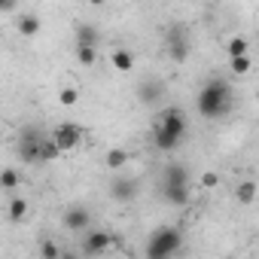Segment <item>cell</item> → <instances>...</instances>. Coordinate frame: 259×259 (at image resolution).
I'll use <instances>...</instances> for the list:
<instances>
[{
	"instance_id": "6da1fadb",
	"label": "cell",
	"mask_w": 259,
	"mask_h": 259,
	"mask_svg": "<svg viewBox=\"0 0 259 259\" xmlns=\"http://www.w3.org/2000/svg\"><path fill=\"white\" fill-rule=\"evenodd\" d=\"M183 138H186V116H183V110H177V107L162 110L159 122L153 125V144H156V150L159 153H174L183 144Z\"/></svg>"
},
{
	"instance_id": "7a4b0ae2",
	"label": "cell",
	"mask_w": 259,
	"mask_h": 259,
	"mask_svg": "<svg viewBox=\"0 0 259 259\" xmlns=\"http://www.w3.org/2000/svg\"><path fill=\"white\" fill-rule=\"evenodd\" d=\"M232 101H235V95L226 79H207L195 98V107L204 119H220L232 110Z\"/></svg>"
},
{
	"instance_id": "3957f363",
	"label": "cell",
	"mask_w": 259,
	"mask_h": 259,
	"mask_svg": "<svg viewBox=\"0 0 259 259\" xmlns=\"http://www.w3.org/2000/svg\"><path fill=\"white\" fill-rule=\"evenodd\" d=\"M183 247V235L180 229H171V226H162L150 235V244H147V256L150 259H168L174 253H180Z\"/></svg>"
},
{
	"instance_id": "277c9868",
	"label": "cell",
	"mask_w": 259,
	"mask_h": 259,
	"mask_svg": "<svg viewBox=\"0 0 259 259\" xmlns=\"http://www.w3.org/2000/svg\"><path fill=\"white\" fill-rule=\"evenodd\" d=\"M52 141L61 147V153H73V150L82 144V128L73 125V122H61V125H55Z\"/></svg>"
},
{
	"instance_id": "5b68a950",
	"label": "cell",
	"mask_w": 259,
	"mask_h": 259,
	"mask_svg": "<svg viewBox=\"0 0 259 259\" xmlns=\"http://www.w3.org/2000/svg\"><path fill=\"white\" fill-rule=\"evenodd\" d=\"M40 147H43V138L34 132V128H25V132H22V141H19V156H22L28 165H43V162H40Z\"/></svg>"
},
{
	"instance_id": "8992f818",
	"label": "cell",
	"mask_w": 259,
	"mask_h": 259,
	"mask_svg": "<svg viewBox=\"0 0 259 259\" xmlns=\"http://www.w3.org/2000/svg\"><path fill=\"white\" fill-rule=\"evenodd\" d=\"M113 244V235L110 232H89L85 241H82V253L85 256H98V253H107Z\"/></svg>"
},
{
	"instance_id": "52a82bcc",
	"label": "cell",
	"mask_w": 259,
	"mask_h": 259,
	"mask_svg": "<svg viewBox=\"0 0 259 259\" xmlns=\"http://www.w3.org/2000/svg\"><path fill=\"white\" fill-rule=\"evenodd\" d=\"M168 55H171L174 64H183V61L189 58V40H186L180 31H171V34H168Z\"/></svg>"
},
{
	"instance_id": "ba28073f",
	"label": "cell",
	"mask_w": 259,
	"mask_h": 259,
	"mask_svg": "<svg viewBox=\"0 0 259 259\" xmlns=\"http://www.w3.org/2000/svg\"><path fill=\"white\" fill-rule=\"evenodd\" d=\"M89 223H92V217H89L85 207H70V210L64 213V226H67L70 232H85Z\"/></svg>"
},
{
	"instance_id": "9c48e42d",
	"label": "cell",
	"mask_w": 259,
	"mask_h": 259,
	"mask_svg": "<svg viewBox=\"0 0 259 259\" xmlns=\"http://www.w3.org/2000/svg\"><path fill=\"white\" fill-rule=\"evenodd\" d=\"M162 183H168V186H189V174H186L183 165L171 162V165L165 168V174H162Z\"/></svg>"
},
{
	"instance_id": "30bf717a",
	"label": "cell",
	"mask_w": 259,
	"mask_h": 259,
	"mask_svg": "<svg viewBox=\"0 0 259 259\" xmlns=\"http://www.w3.org/2000/svg\"><path fill=\"white\" fill-rule=\"evenodd\" d=\"M162 195H165V201L174 204V207L189 204V186H168V183H162Z\"/></svg>"
},
{
	"instance_id": "8fae6325",
	"label": "cell",
	"mask_w": 259,
	"mask_h": 259,
	"mask_svg": "<svg viewBox=\"0 0 259 259\" xmlns=\"http://www.w3.org/2000/svg\"><path fill=\"white\" fill-rule=\"evenodd\" d=\"M110 195H113L116 201H132V198L138 195V186H135L132 180H113V186H110Z\"/></svg>"
},
{
	"instance_id": "7c38bea8",
	"label": "cell",
	"mask_w": 259,
	"mask_h": 259,
	"mask_svg": "<svg viewBox=\"0 0 259 259\" xmlns=\"http://www.w3.org/2000/svg\"><path fill=\"white\" fill-rule=\"evenodd\" d=\"M73 40H76V46H98L101 43V31L95 25H79Z\"/></svg>"
},
{
	"instance_id": "4fadbf2b",
	"label": "cell",
	"mask_w": 259,
	"mask_h": 259,
	"mask_svg": "<svg viewBox=\"0 0 259 259\" xmlns=\"http://www.w3.org/2000/svg\"><path fill=\"white\" fill-rule=\"evenodd\" d=\"M125 162H128V153H125L122 147H113V150H107V156H104V165H107L110 171H119Z\"/></svg>"
},
{
	"instance_id": "5bb4252c",
	"label": "cell",
	"mask_w": 259,
	"mask_h": 259,
	"mask_svg": "<svg viewBox=\"0 0 259 259\" xmlns=\"http://www.w3.org/2000/svg\"><path fill=\"white\" fill-rule=\"evenodd\" d=\"M113 67L122 70V73H128V70L135 67V55L128 52V49H116V52H113Z\"/></svg>"
},
{
	"instance_id": "9a60e30c",
	"label": "cell",
	"mask_w": 259,
	"mask_h": 259,
	"mask_svg": "<svg viewBox=\"0 0 259 259\" xmlns=\"http://www.w3.org/2000/svg\"><path fill=\"white\" fill-rule=\"evenodd\" d=\"M19 34L22 37H37L40 34V19L37 16H19Z\"/></svg>"
},
{
	"instance_id": "2e32d148",
	"label": "cell",
	"mask_w": 259,
	"mask_h": 259,
	"mask_svg": "<svg viewBox=\"0 0 259 259\" xmlns=\"http://www.w3.org/2000/svg\"><path fill=\"white\" fill-rule=\"evenodd\" d=\"M235 198H238L241 204H253V198H256V183H253V180L238 183V186H235Z\"/></svg>"
},
{
	"instance_id": "e0dca14e",
	"label": "cell",
	"mask_w": 259,
	"mask_h": 259,
	"mask_svg": "<svg viewBox=\"0 0 259 259\" xmlns=\"http://www.w3.org/2000/svg\"><path fill=\"white\" fill-rule=\"evenodd\" d=\"M226 52H229V58L247 55V52H250V40H247V37H232V40L226 43Z\"/></svg>"
},
{
	"instance_id": "ac0fdd59",
	"label": "cell",
	"mask_w": 259,
	"mask_h": 259,
	"mask_svg": "<svg viewBox=\"0 0 259 259\" xmlns=\"http://www.w3.org/2000/svg\"><path fill=\"white\" fill-rule=\"evenodd\" d=\"M250 55H235V58H229V70L235 73V76H244L247 70H250Z\"/></svg>"
},
{
	"instance_id": "d6986e66",
	"label": "cell",
	"mask_w": 259,
	"mask_h": 259,
	"mask_svg": "<svg viewBox=\"0 0 259 259\" xmlns=\"http://www.w3.org/2000/svg\"><path fill=\"white\" fill-rule=\"evenodd\" d=\"M76 58H79V64L92 67L98 61V46H76Z\"/></svg>"
},
{
	"instance_id": "ffe728a7",
	"label": "cell",
	"mask_w": 259,
	"mask_h": 259,
	"mask_svg": "<svg viewBox=\"0 0 259 259\" xmlns=\"http://www.w3.org/2000/svg\"><path fill=\"white\" fill-rule=\"evenodd\" d=\"M25 213H28V201H25V198H13V201H10V220H13V223H22Z\"/></svg>"
},
{
	"instance_id": "44dd1931",
	"label": "cell",
	"mask_w": 259,
	"mask_h": 259,
	"mask_svg": "<svg viewBox=\"0 0 259 259\" xmlns=\"http://www.w3.org/2000/svg\"><path fill=\"white\" fill-rule=\"evenodd\" d=\"M16 186H19V171L16 168H4V174H0V189L13 192Z\"/></svg>"
},
{
	"instance_id": "7402d4cb",
	"label": "cell",
	"mask_w": 259,
	"mask_h": 259,
	"mask_svg": "<svg viewBox=\"0 0 259 259\" xmlns=\"http://www.w3.org/2000/svg\"><path fill=\"white\" fill-rule=\"evenodd\" d=\"M76 101H79V92H76L73 85H67V89L58 92V104H61V107H73Z\"/></svg>"
},
{
	"instance_id": "603a6c76",
	"label": "cell",
	"mask_w": 259,
	"mask_h": 259,
	"mask_svg": "<svg viewBox=\"0 0 259 259\" xmlns=\"http://www.w3.org/2000/svg\"><path fill=\"white\" fill-rule=\"evenodd\" d=\"M40 256H46V259H58V256H61V250H58L52 241H46V244L40 247Z\"/></svg>"
},
{
	"instance_id": "cb8c5ba5",
	"label": "cell",
	"mask_w": 259,
	"mask_h": 259,
	"mask_svg": "<svg viewBox=\"0 0 259 259\" xmlns=\"http://www.w3.org/2000/svg\"><path fill=\"white\" fill-rule=\"evenodd\" d=\"M204 189H213L217 183H220V174H213V171H207V174H201V180H198Z\"/></svg>"
},
{
	"instance_id": "d4e9b609",
	"label": "cell",
	"mask_w": 259,
	"mask_h": 259,
	"mask_svg": "<svg viewBox=\"0 0 259 259\" xmlns=\"http://www.w3.org/2000/svg\"><path fill=\"white\" fill-rule=\"evenodd\" d=\"M156 95H159V89H153V85H144V92H141V98H144V101H153Z\"/></svg>"
},
{
	"instance_id": "484cf974",
	"label": "cell",
	"mask_w": 259,
	"mask_h": 259,
	"mask_svg": "<svg viewBox=\"0 0 259 259\" xmlns=\"http://www.w3.org/2000/svg\"><path fill=\"white\" fill-rule=\"evenodd\" d=\"M0 10H4V13H13V10H16V0H0Z\"/></svg>"
},
{
	"instance_id": "4316f807",
	"label": "cell",
	"mask_w": 259,
	"mask_h": 259,
	"mask_svg": "<svg viewBox=\"0 0 259 259\" xmlns=\"http://www.w3.org/2000/svg\"><path fill=\"white\" fill-rule=\"evenodd\" d=\"M89 4H92V7H101V4H104V0H89Z\"/></svg>"
}]
</instances>
